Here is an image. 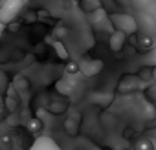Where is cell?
I'll list each match as a JSON object with an SVG mask.
<instances>
[{
    "label": "cell",
    "instance_id": "obj_1",
    "mask_svg": "<svg viewBox=\"0 0 156 150\" xmlns=\"http://www.w3.org/2000/svg\"><path fill=\"white\" fill-rule=\"evenodd\" d=\"M108 19L114 24L116 31H121L125 35H134L138 31V20H136V17H132L129 13H112Z\"/></svg>",
    "mask_w": 156,
    "mask_h": 150
},
{
    "label": "cell",
    "instance_id": "obj_2",
    "mask_svg": "<svg viewBox=\"0 0 156 150\" xmlns=\"http://www.w3.org/2000/svg\"><path fill=\"white\" fill-rule=\"evenodd\" d=\"M136 20H138V29L141 33H145V35H156V20L147 11H138Z\"/></svg>",
    "mask_w": 156,
    "mask_h": 150
},
{
    "label": "cell",
    "instance_id": "obj_3",
    "mask_svg": "<svg viewBox=\"0 0 156 150\" xmlns=\"http://www.w3.org/2000/svg\"><path fill=\"white\" fill-rule=\"evenodd\" d=\"M140 86H141L140 75H127V77H123V81L119 83L118 90L119 92H132V90H138Z\"/></svg>",
    "mask_w": 156,
    "mask_h": 150
},
{
    "label": "cell",
    "instance_id": "obj_4",
    "mask_svg": "<svg viewBox=\"0 0 156 150\" xmlns=\"http://www.w3.org/2000/svg\"><path fill=\"white\" fill-rule=\"evenodd\" d=\"M30 150H61L50 137H37V141L31 145Z\"/></svg>",
    "mask_w": 156,
    "mask_h": 150
},
{
    "label": "cell",
    "instance_id": "obj_5",
    "mask_svg": "<svg viewBox=\"0 0 156 150\" xmlns=\"http://www.w3.org/2000/svg\"><path fill=\"white\" fill-rule=\"evenodd\" d=\"M125 40H127V35H125V33L114 31V33L110 35V40H108L110 49H112V51H121V48L125 46Z\"/></svg>",
    "mask_w": 156,
    "mask_h": 150
},
{
    "label": "cell",
    "instance_id": "obj_6",
    "mask_svg": "<svg viewBox=\"0 0 156 150\" xmlns=\"http://www.w3.org/2000/svg\"><path fill=\"white\" fill-rule=\"evenodd\" d=\"M138 46H140V49L141 51H151L154 46H152V37L151 35H145V33H141L140 37H138Z\"/></svg>",
    "mask_w": 156,
    "mask_h": 150
},
{
    "label": "cell",
    "instance_id": "obj_7",
    "mask_svg": "<svg viewBox=\"0 0 156 150\" xmlns=\"http://www.w3.org/2000/svg\"><path fill=\"white\" fill-rule=\"evenodd\" d=\"M101 6H103L101 0H81V8H83L87 13H96Z\"/></svg>",
    "mask_w": 156,
    "mask_h": 150
},
{
    "label": "cell",
    "instance_id": "obj_8",
    "mask_svg": "<svg viewBox=\"0 0 156 150\" xmlns=\"http://www.w3.org/2000/svg\"><path fill=\"white\" fill-rule=\"evenodd\" d=\"M130 4H132L134 9H138V11H149V9L156 4V0H130Z\"/></svg>",
    "mask_w": 156,
    "mask_h": 150
},
{
    "label": "cell",
    "instance_id": "obj_9",
    "mask_svg": "<svg viewBox=\"0 0 156 150\" xmlns=\"http://www.w3.org/2000/svg\"><path fill=\"white\" fill-rule=\"evenodd\" d=\"M101 68H103V62H101V60H92V62H88V68L83 66V71H85L87 75H96Z\"/></svg>",
    "mask_w": 156,
    "mask_h": 150
},
{
    "label": "cell",
    "instance_id": "obj_10",
    "mask_svg": "<svg viewBox=\"0 0 156 150\" xmlns=\"http://www.w3.org/2000/svg\"><path fill=\"white\" fill-rule=\"evenodd\" d=\"M145 64L149 68H156V48H152L151 51H147L145 55Z\"/></svg>",
    "mask_w": 156,
    "mask_h": 150
},
{
    "label": "cell",
    "instance_id": "obj_11",
    "mask_svg": "<svg viewBox=\"0 0 156 150\" xmlns=\"http://www.w3.org/2000/svg\"><path fill=\"white\" fill-rule=\"evenodd\" d=\"M4 115H6V101H4V92H0V126H2ZM0 150H4V148L0 146Z\"/></svg>",
    "mask_w": 156,
    "mask_h": 150
},
{
    "label": "cell",
    "instance_id": "obj_12",
    "mask_svg": "<svg viewBox=\"0 0 156 150\" xmlns=\"http://www.w3.org/2000/svg\"><path fill=\"white\" fill-rule=\"evenodd\" d=\"M147 13H149V15H151V17H152L154 20H156V4H154V6H152V8H151V9H149Z\"/></svg>",
    "mask_w": 156,
    "mask_h": 150
},
{
    "label": "cell",
    "instance_id": "obj_13",
    "mask_svg": "<svg viewBox=\"0 0 156 150\" xmlns=\"http://www.w3.org/2000/svg\"><path fill=\"white\" fill-rule=\"evenodd\" d=\"M77 70H79V66H77V64H73V62L68 66V71H70V73H72V71H77Z\"/></svg>",
    "mask_w": 156,
    "mask_h": 150
},
{
    "label": "cell",
    "instance_id": "obj_14",
    "mask_svg": "<svg viewBox=\"0 0 156 150\" xmlns=\"http://www.w3.org/2000/svg\"><path fill=\"white\" fill-rule=\"evenodd\" d=\"M103 2H108V0H101V4H103Z\"/></svg>",
    "mask_w": 156,
    "mask_h": 150
}]
</instances>
